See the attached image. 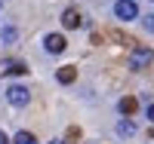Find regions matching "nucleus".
<instances>
[{"label": "nucleus", "mask_w": 154, "mask_h": 144, "mask_svg": "<svg viewBox=\"0 0 154 144\" xmlns=\"http://www.w3.org/2000/svg\"><path fill=\"white\" fill-rule=\"evenodd\" d=\"M154 61V52L148 49V46H133V52H130V68L133 71H142V68H148V64Z\"/></svg>", "instance_id": "obj_1"}, {"label": "nucleus", "mask_w": 154, "mask_h": 144, "mask_svg": "<svg viewBox=\"0 0 154 144\" xmlns=\"http://www.w3.org/2000/svg\"><path fill=\"white\" fill-rule=\"evenodd\" d=\"M6 101L12 104V107H25V104L31 101V92L25 86H19V83H12L9 89H6Z\"/></svg>", "instance_id": "obj_2"}, {"label": "nucleus", "mask_w": 154, "mask_h": 144, "mask_svg": "<svg viewBox=\"0 0 154 144\" xmlns=\"http://www.w3.org/2000/svg\"><path fill=\"white\" fill-rule=\"evenodd\" d=\"M114 16L123 19V22H133V19H139V6L133 0H117V3H114Z\"/></svg>", "instance_id": "obj_3"}, {"label": "nucleus", "mask_w": 154, "mask_h": 144, "mask_svg": "<svg viewBox=\"0 0 154 144\" xmlns=\"http://www.w3.org/2000/svg\"><path fill=\"white\" fill-rule=\"evenodd\" d=\"M65 37H62V34H46L43 37V49L46 52H53V55H59V52H65Z\"/></svg>", "instance_id": "obj_4"}, {"label": "nucleus", "mask_w": 154, "mask_h": 144, "mask_svg": "<svg viewBox=\"0 0 154 144\" xmlns=\"http://www.w3.org/2000/svg\"><path fill=\"white\" fill-rule=\"evenodd\" d=\"M62 25H65V28H80V25H83V16H80V9L68 6L65 12H62Z\"/></svg>", "instance_id": "obj_5"}, {"label": "nucleus", "mask_w": 154, "mask_h": 144, "mask_svg": "<svg viewBox=\"0 0 154 144\" xmlns=\"http://www.w3.org/2000/svg\"><path fill=\"white\" fill-rule=\"evenodd\" d=\"M56 80H59L62 86H68V83H74V80H77V68H71V64H65V68H59V74H56Z\"/></svg>", "instance_id": "obj_6"}, {"label": "nucleus", "mask_w": 154, "mask_h": 144, "mask_svg": "<svg viewBox=\"0 0 154 144\" xmlns=\"http://www.w3.org/2000/svg\"><path fill=\"white\" fill-rule=\"evenodd\" d=\"M117 135H120V138H133V135H136V123L130 120V116H123V120L117 123Z\"/></svg>", "instance_id": "obj_7"}, {"label": "nucleus", "mask_w": 154, "mask_h": 144, "mask_svg": "<svg viewBox=\"0 0 154 144\" xmlns=\"http://www.w3.org/2000/svg\"><path fill=\"white\" fill-rule=\"evenodd\" d=\"M117 107H120V113H123V116H133V113H136V107H139V101H136L133 95H126V98H120Z\"/></svg>", "instance_id": "obj_8"}, {"label": "nucleus", "mask_w": 154, "mask_h": 144, "mask_svg": "<svg viewBox=\"0 0 154 144\" xmlns=\"http://www.w3.org/2000/svg\"><path fill=\"white\" fill-rule=\"evenodd\" d=\"M12 144H37V138H34L31 132H19L16 138H12Z\"/></svg>", "instance_id": "obj_9"}, {"label": "nucleus", "mask_w": 154, "mask_h": 144, "mask_svg": "<svg viewBox=\"0 0 154 144\" xmlns=\"http://www.w3.org/2000/svg\"><path fill=\"white\" fill-rule=\"evenodd\" d=\"M3 40H6V43L16 40V28H3Z\"/></svg>", "instance_id": "obj_10"}, {"label": "nucleus", "mask_w": 154, "mask_h": 144, "mask_svg": "<svg viewBox=\"0 0 154 144\" xmlns=\"http://www.w3.org/2000/svg\"><path fill=\"white\" fill-rule=\"evenodd\" d=\"M111 37H114V40H117V43H133V40H130V37H123L120 31H111Z\"/></svg>", "instance_id": "obj_11"}, {"label": "nucleus", "mask_w": 154, "mask_h": 144, "mask_svg": "<svg viewBox=\"0 0 154 144\" xmlns=\"http://www.w3.org/2000/svg\"><path fill=\"white\" fill-rule=\"evenodd\" d=\"M145 28H148V31H154V16H145Z\"/></svg>", "instance_id": "obj_12"}, {"label": "nucleus", "mask_w": 154, "mask_h": 144, "mask_svg": "<svg viewBox=\"0 0 154 144\" xmlns=\"http://www.w3.org/2000/svg\"><path fill=\"white\" fill-rule=\"evenodd\" d=\"M148 120L154 123V101H148Z\"/></svg>", "instance_id": "obj_13"}, {"label": "nucleus", "mask_w": 154, "mask_h": 144, "mask_svg": "<svg viewBox=\"0 0 154 144\" xmlns=\"http://www.w3.org/2000/svg\"><path fill=\"white\" fill-rule=\"evenodd\" d=\"M0 144H9V138H6V135H3V132H0Z\"/></svg>", "instance_id": "obj_14"}, {"label": "nucleus", "mask_w": 154, "mask_h": 144, "mask_svg": "<svg viewBox=\"0 0 154 144\" xmlns=\"http://www.w3.org/2000/svg\"><path fill=\"white\" fill-rule=\"evenodd\" d=\"M49 144H65V141H59V138H56V141H49Z\"/></svg>", "instance_id": "obj_15"}]
</instances>
